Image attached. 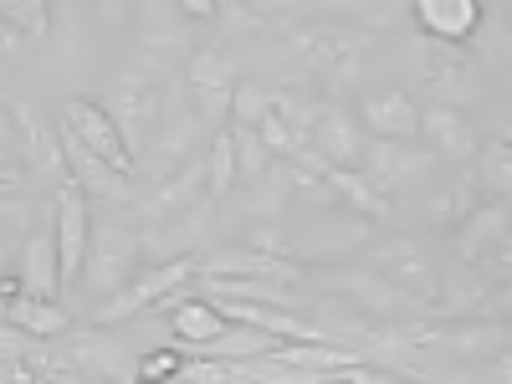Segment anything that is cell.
<instances>
[{"mask_svg":"<svg viewBox=\"0 0 512 384\" xmlns=\"http://www.w3.org/2000/svg\"><path fill=\"white\" fill-rule=\"evenodd\" d=\"M6 323L26 328L31 338H57V333H67V328H72L57 297H41V292H21V297H11Z\"/></svg>","mask_w":512,"mask_h":384,"instance_id":"obj_20","label":"cell"},{"mask_svg":"<svg viewBox=\"0 0 512 384\" xmlns=\"http://www.w3.org/2000/svg\"><path fill=\"white\" fill-rule=\"evenodd\" d=\"M369 47H374V31L354 21H303V26L282 31V57H292L303 72H318L328 82L354 77Z\"/></svg>","mask_w":512,"mask_h":384,"instance_id":"obj_1","label":"cell"},{"mask_svg":"<svg viewBox=\"0 0 512 384\" xmlns=\"http://www.w3.org/2000/svg\"><path fill=\"white\" fill-rule=\"evenodd\" d=\"M415 77L420 93L431 103H477L482 93V67L466 47H451V41L436 36H415Z\"/></svg>","mask_w":512,"mask_h":384,"instance_id":"obj_2","label":"cell"},{"mask_svg":"<svg viewBox=\"0 0 512 384\" xmlns=\"http://www.w3.org/2000/svg\"><path fill=\"white\" fill-rule=\"evenodd\" d=\"M195 200H205V169H200V164L180 169V180H159V190L144 200V216L169 221L175 210H185V205H195Z\"/></svg>","mask_w":512,"mask_h":384,"instance_id":"obj_25","label":"cell"},{"mask_svg":"<svg viewBox=\"0 0 512 384\" xmlns=\"http://www.w3.org/2000/svg\"><path fill=\"white\" fill-rule=\"evenodd\" d=\"M313 6H323L333 16H364V11H374V0H313Z\"/></svg>","mask_w":512,"mask_h":384,"instance_id":"obj_33","label":"cell"},{"mask_svg":"<svg viewBox=\"0 0 512 384\" xmlns=\"http://www.w3.org/2000/svg\"><path fill=\"white\" fill-rule=\"evenodd\" d=\"M313 149L328 164H359L364 159V123H359V113L344 108V103H323L318 128H313Z\"/></svg>","mask_w":512,"mask_h":384,"instance_id":"obj_17","label":"cell"},{"mask_svg":"<svg viewBox=\"0 0 512 384\" xmlns=\"http://www.w3.org/2000/svg\"><path fill=\"white\" fill-rule=\"evenodd\" d=\"M0 21L16 26L26 41H36L52 26V0H0Z\"/></svg>","mask_w":512,"mask_h":384,"instance_id":"obj_28","label":"cell"},{"mask_svg":"<svg viewBox=\"0 0 512 384\" xmlns=\"http://www.w3.org/2000/svg\"><path fill=\"white\" fill-rule=\"evenodd\" d=\"M272 108H277V118L292 128V134H297V144H313V128H318V113H323L318 98L297 93V88H272Z\"/></svg>","mask_w":512,"mask_h":384,"instance_id":"obj_26","label":"cell"},{"mask_svg":"<svg viewBox=\"0 0 512 384\" xmlns=\"http://www.w3.org/2000/svg\"><path fill=\"white\" fill-rule=\"evenodd\" d=\"M6 308H11V303H6V297H0V323H6Z\"/></svg>","mask_w":512,"mask_h":384,"instance_id":"obj_38","label":"cell"},{"mask_svg":"<svg viewBox=\"0 0 512 384\" xmlns=\"http://www.w3.org/2000/svg\"><path fill=\"white\" fill-rule=\"evenodd\" d=\"M200 277H272V282H292L303 287V262L267 246H236V251H216L200 262Z\"/></svg>","mask_w":512,"mask_h":384,"instance_id":"obj_11","label":"cell"},{"mask_svg":"<svg viewBox=\"0 0 512 384\" xmlns=\"http://www.w3.org/2000/svg\"><path fill=\"white\" fill-rule=\"evenodd\" d=\"M492 379H502V384H512V349H507L502 359H492Z\"/></svg>","mask_w":512,"mask_h":384,"instance_id":"obj_36","label":"cell"},{"mask_svg":"<svg viewBox=\"0 0 512 384\" xmlns=\"http://www.w3.org/2000/svg\"><path fill=\"white\" fill-rule=\"evenodd\" d=\"M190 277H200V262H195V256H175V262H159V267L139 272L128 287H118V292H113V303L98 308V323H123V318H134V313L164 303V297H175Z\"/></svg>","mask_w":512,"mask_h":384,"instance_id":"obj_7","label":"cell"},{"mask_svg":"<svg viewBox=\"0 0 512 384\" xmlns=\"http://www.w3.org/2000/svg\"><path fill=\"white\" fill-rule=\"evenodd\" d=\"M11 103V98H6ZM11 128H16V139H21V154H26V164L31 169H57V175H67V154H62V134L52 139V128L41 123L26 103H11Z\"/></svg>","mask_w":512,"mask_h":384,"instance_id":"obj_18","label":"cell"},{"mask_svg":"<svg viewBox=\"0 0 512 384\" xmlns=\"http://www.w3.org/2000/svg\"><path fill=\"white\" fill-rule=\"evenodd\" d=\"M477 180L487 185V195H512V144L507 139L477 144Z\"/></svg>","mask_w":512,"mask_h":384,"instance_id":"obj_27","label":"cell"},{"mask_svg":"<svg viewBox=\"0 0 512 384\" xmlns=\"http://www.w3.org/2000/svg\"><path fill=\"white\" fill-rule=\"evenodd\" d=\"M231 134H236V128H231ZM272 159H277V154L256 139V134H236V164H241V175H262Z\"/></svg>","mask_w":512,"mask_h":384,"instance_id":"obj_29","label":"cell"},{"mask_svg":"<svg viewBox=\"0 0 512 384\" xmlns=\"http://www.w3.org/2000/svg\"><path fill=\"white\" fill-rule=\"evenodd\" d=\"M420 134L431 139V154H436V159H451V164L477 159V128L461 118L456 103H431V108H420Z\"/></svg>","mask_w":512,"mask_h":384,"instance_id":"obj_16","label":"cell"},{"mask_svg":"<svg viewBox=\"0 0 512 384\" xmlns=\"http://www.w3.org/2000/svg\"><path fill=\"white\" fill-rule=\"evenodd\" d=\"M369 272H379L384 282H395L400 292L420 297L425 308L441 303V277H436V267H431V256H425L415 241H384V246H374Z\"/></svg>","mask_w":512,"mask_h":384,"instance_id":"obj_9","label":"cell"},{"mask_svg":"<svg viewBox=\"0 0 512 384\" xmlns=\"http://www.w3.org/2000/svg\"><path fill=\"white\" fill-rule=\"evenodd\" d=\"M26 175H31L26 154H16L11 144H0V195H21L26 190Z\"/></svg>","mask_w":512,"mask_h":384,"instance_id":"obj_30","label":"cell"},{"mask_svg":"<svg viewBox=\"0 0 512 384\" xmlns=\"http://www.w3.org/2000/svg\"><path fill=\"white\" fill-rule=\"evenodd\" d=\"M415 11V31L420 36H436V41H451V47H466L472 31L482 26V0H410Z\"/></svg>","mask_w":512,"mask_h":384,"instance_id":"obj_13","label":"cell"},{"mask_svg":"<svg viewBox=\"0 0 512 384\" xmlns=\"http://www.w3.org/2000/svg\"><path fill=\"white\" fill-rule=\"evenodd\" d=\"M57 134H62V128H57ZM62 154H67V175H72L82 190H88V195L113 200V205H128V200H134V180H128L118 164H108L103 154H93L82 139L62 134Z\"/></svg>","mask_w":512,"mask_h":384,"instance_id":"obj_12","label":"cell"},{"mask_svg":"<svg viewBox=\"0 0 512 384\" xmlns=\"http://www.w3.org/2000/svg\"><path fill=\"white\" fill-rule=\"evenodd\" d=\"M482 313H487V318H512V277L497 282V292L482 303Z\"/></svg>","mask_w":512,"mask_h":384,"instance_id":"obj_32","label":"cell"},{"mask_svg":"<svg viewBox=\"0 0 512 384\" xmlns=\"http://www.w3.org/2000/svg\"><path fill=\"white\" fill-rule=\"evenodd\" d=\"M482 200H487V185H482L477 175L446 180L431 200H425V226H431V231H461V221L472 216Z\"/></svg>","mask_w":512,"mask_h":384,"instance_id":"obj_19","label":"cell"},{"mask_svg":"<svg viewBox=\"0 0 512 384\" xmlns=\"http://www.w3.org/2000/svg\"><path fill=\"white\" fill-rule=\"evenodd\" d=\"M57 128H62V134H72V139H82L93 154H103L108 164H118L123 175H134V159H139V154L128 149L123 128L113 123V113H108L103 103H93V98H62Z\"/></svg>","mask_w":512,"mask_h":384,"instance_id":"obj_6","label":"cell"},{"mask_svg":"<svg viewBox=\"0 0 512 384\" xmlns=\"http://www.w3.org/2000/svg\"><path fill=\"white\" fill-rule=\"evenodd\" d=\"M236 88H241V77H236V67H231L226 52L200 47V52L190 57L185 98H190V108H195V118H200L205 128H221V123L231 118V98H236Z\"/></svg>","mask_w":512,"mask_h":384,"instance_id":"obj_3","label":"cell"},{"mask_svg":"<svg viewBox=\"0 0 512 384\" xmlns=\"http://www.w3.org/2000/svg\"><path fill=\"white\" fill-rule=\"evenodd\" d=\"M144 267V241L123 226H93L88 241V267H82V282L98 292H118L139 277Z\"/></svg>","mask_w":512,"mask_h":384,"instance_id":"obj_5","label":"cell"},{"mask_svg":"<svg viewBox=\"0 0 512 384\" xmlns=\"http://www.w3.org/2000/svg\"><path fill=\"white\" fill-rule=\"evenodd\" d=\"M57 262H62V292L82 282V267H88V241H93V205L88 190H82L72 175H62L57 185Z\"/></svg>","mask_w":512,"mask_h":384,"instance_id":"obj_4","label":"cell"},{"mask_svg":"<svg viewBox=\"0 0 512 384\" xmlns=\"http://www.w3.org/2000/svg\"><path fill=\"white\" fill-rule=\"evenodd\" d=\"M359 123L364 134L374 139H420V98L415 93H374V98H359Z\"/></svg>","mask_w":512,"mask_h":384,"instance_id":"obj_14","label":"cell"},{"mask_svg":"<svg viewBox=\"0 0 512 384\" xmlns=\"http://www.w3.org/2000/svg\"><path fill=\"white\" fill-rule=\"evenodd\" d=\"M497 139H507V144H512V118H507V123L497 128Z\"/></svg>","mask_w":512,"mask_h":384,"instance_id":"obj_37","label":"cell"},{"mask_svg":"<svg viewBox=\"0 0 512 384\" xmlns=\"http://www.w3.org/2000/svg\"><path fill=\"white\" fill-rule=\"evenodd\" d=\"M512 226H507V205L497 200V195H487L477 210H472V216H466L461 221V231H456V241H461V256H466V262H472V256H482L492 241H502Z\"/></svg>","mask_w":512,"mask_h":384,"instance_id":"obj_21","label":"cell"},{"mask_svg":"<svg viewBox=\"0 0 512 384\" xmlns=\"http://www.w3.org/2000/svg\"><path fill=\"white\" fill-rule=\"evenodd\" d=\"M466 52L477 57L482 72H497V77L512 82V21H487L482 16V26L472 31V41H466Z\"/></svg>","mask_w":512,"mask_h":384,"instance_id":"obj_22","label":"cell"},{"mask_svg":"<svg viewBox=\"0 0 512 384\" xmlns=\"http://www.w3.org/2000/svg\"><path fill=\"white\" fill-rule=\"evenodd\" d=\"M169 303V328H175V338L190 349V354H200V349H210L216 338L231 328V318L216 308V297H164Z\"/></svg>","mask_w":512,"mask_h":384,"instance_id":"obj_15","label":"cell"},{"mask_svg":"<svg viewBox=\"0 0 512 384\" xmlns=\"http://www.w3.org/2000/svg\"><path fill=\"white\" fill-rule=\"evenodd\" d=\"M185 369V354L180 349H159V354H149L144 364H139V374L144 379H159V374H180Z\"/></svg>","mask_w":512,"mask_h":384,"instance_id":"obj_31","label":"cell"},{"mask_svg":"<svg viewBox=\"0 0 512 384\" xmlns=\"http://www.w3.org/2000/svg\"><path fill=\"white\" fill-rule=\"evenodd\" d=\"M436 154L431 149H415L410 139H379V144H364V169L369 180L390 195V190H405V185H420L431 175Z\"/></svg>","mask_w":512,"mask_h":384,"instance_id":"obj_10","label":"cell"},{"mask_svg":"<svg viewBox=\"0 0 512 384\" xmlns=\"http://www.w3.org/2000/svg\"><path fill=\"white\" fill-rule=\"evenodd\" d=\"M26 292L62 297V262H57V236H31L26 241V267H21Z\"/></svg>","mask_w":512,"mask_h":384,"instance_id":"obj_23","label":"cell"},{"mask_svg":"<svg viewBox=\"0 0 512 384\" xmlns=\"http://www.w3.org/2000/svg\"><path fill=\"white\" fill-rule=\"evenodd\" d=\"M108 113H113V123L123 128V139H128V149H144L149 139H154V123H159V113H164V98H159V88H154V77H144V72H123L113 88H108V103H103Z\"/></svg>","mask_w":512,"mask_h":384,"instance_id":"obj_8","label":"cell"},{"mask_svg":"<svg viewBox=\"0 0 512 384\" xmlns=\"http://www.w3.org/2000/svg\"><path fill=\"white\" fill-rule=\"evenodd\" d=\"M241 180V164H236V134H231V123L216 128V144H210L205 154V200H226Z\"/></svg>","mask_w":512,"mask_h":384,"instance_id":"obj_24","label":"cell"},{"mask_svg":"<svg viewBox=\"0 0 512 384\" xmlns=\"http://www.w3.org/2000/svg\"><path fill=\"white\" fill-rule=\"evenodd\" d=\"M21 41H26V36H21L16 26H6V21H0V52H11V47H21Z\"/></svg>","mask_w":512,"mask_h":384,"instance_id":"obj_35","label":"cell"},{"mask_svg":"<svg viewBox=\"0 0 512 384\" xmlns=\"http://www.w3.org/2000/svg\"><path fill=\"white\" fill-rule=\"evenodd\" d=\"M180 6H185V16L205 21V16H216V6H221V0H180Z\"/></svg>","mask_w":512,"mask_h":384,"instance_id":"obj_34","label":"cell"}]
</instances>
